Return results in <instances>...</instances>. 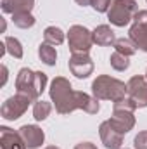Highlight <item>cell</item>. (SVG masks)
<instances>
[{"label":"cell","instance_id":"4316f807","mask_svg":"<svg viewBox=\"0 0 147 149\" xmlns=\"http://www.w3.org/2000/svg\"><path fill=\"white\" fill-rule=\"evenodd\" d=\"M78 5H81V7H87V5H92V0H74Z\"/></svg>","mask_w":147,"mask_h":149},{"label":"cell","instance_id":"4fadbf2b","mask_svg":"<svg viewBox=\"0 0 147 149\" xmlns=\"http://www.w3.org/2000/svg\"><path fill=\"white\" fill-rule=\"evenodd\" d=\"M2 10L5 14H16V12H31L35 0H2Z\"/></svg>","mask_w":147,"mask_h":149},{"label":"cell","instance_id":"83f0119b","mask_svg":"<svg viewBox=\"0 0 147 149\" xmlns=\"http://www.w3.org/2000/svg\"><path fill=\"white\" fill-rule=\"evenodd\" d=\"M45 149H59V148H55V146H49V148H45Z\"/></svg>","mask_w":147,"mask_h":149},{"label":"cell","instance_id":"f1b7e54d","mask_svg":"<svg viewBox=\"0 0 147 149\" xmlns=\"http://www.w3.org/2000/svg\"><path fill=\"white\" fill-rule=\"evenodd\" d=\"M146 76H147V71H146Z\"/></svg>","mask_w":147,"mask_h":149},{"label":"cell","instance_id":"6da1fadb","mask_svg":"<svg viewBox=\"0 0 147 149\" xmlns=\"http://www.w3.org/2000/svg\"><path fill=\"white\" fill-rule=\"evenodd\" d=\"M49 94H50V99L55 106V111L59 114H69L74 109H78L76 90H73L71 83L66 78H62V76L54 78L52 83H50Z\"/></svg>","mask_w":147,"mask_h":149},{"label":"cell","instance_id":"7c38bea8","mask_svg":"<svg viewBox=\"0 0 147 149\" xmlns=\"http://www.w3.org/2000/svg\"><path fill=\"white\" fill-rule=\"evenodd\" d=\"M0 149H26V144L19 132L9 127H0Z\"/></svg>","mask_w":147,"mask_h":149},{"label":"cell","instance_id":"ba28073f","mask_svg":"<svg viewBox=\"0 0 147 149\" xmlns=\"http://www.w3.org/2000/svg\"><path fill=\"white\" fill-rule=\"evenodd\" d=\"M130 40L137 45V49L147 52V10H139L135 14L130 28Z\"/></svg>","mask_w":147,"mask_h":149},{"label":"cell","instance_id":"d4e9b609","mask_svg":"<svg viewBox=\"0 0 147 149\" xmlns=\"http://www.w3.org/2000/svg\"><path fill=\"white\" fill-rule=\"evenodd\" d=\"M74 149H97L95 144H92V142H80V144H76Z\"/></svg>","mask_w":147,"mask_h":149},{"label":"cell","instance_id":"5bb4252c","mask_svg":"<svg viewBox=\"0 0 147 149\" xmlns=\"http://www.w3.org/2000/svg\"><path fill=\"white\" fill-rule=\"evenodd\" d=\"M92 38L94 43L101 45V47H107V45H114L116 38H114V31L111 30V26L107 24H101L92 31Z\"/></svg>","mask_w":147,"mask_h":149},{"label":"cell","instance_id":"2e32d148","mask_svg":"<svg viewBox=\"0 0 147 149\" xmlns=\"http://www.w3.org/2000/svg\"><path fill=\"white\" fill-rule=\"evenodd\" d=\"M38 57H40L42 63H45L47 66H54L55 61H57V52H55L54 45L43 42V43H40V47H38Z\"/></svg>","mask_w":147,"mask_h":149},{"label":"cell","instance_id":"5b68a950","mask_svg":"<svg viewBox=\"0 0 147 149\" xmlns=\"http://www.w3.org/2000/svg\"><path fill=\"white\" fill-rule=\"evenodd\" d=\"M68 45L71 54H81V52H88L94 45V38L92 31H88L85 26L74 24L68 31Z\"/></svg>","mask_w":147,"mask_h":149},{"label":"cell","instance_id":"7a4b0ae2","mask_svg":"<svg viewBox=\"0 0 147 149\" xmlns=\"http://www.w3.org/2000/svg\"><path fill=\"white\" fill-rule=\"evenodd\" d=\"M92 94L99 101L119 102V101H123L126 97L128 90H126V85L121 80L112 78L109 74H101L92 83Z\"/></svg>","mask_w":147,"mask_h":149},{"label":"cell","instance_id":"d6986e66","mask_svg":"<svg viewBox=\"0 0 147 149\" xmlns=\"http://www.w3.org/2000/svg\"><path fill=\"white\" fill-rule=\"evenodd\" d=\"M12 23L21 30H28L35 24V17L31 16V12H16L12 14Z\"/></svg>","mask_w":147,"mask_h":149},{"label":"cell","instance_id":"9c48e42d","mask_svg":"<svg viewBox=\"0 0 147 149\" xmlns=\"http://www.w3.org/2000/svg\"><path fill=\"white\" fill-rule=\"evenodd\" d=\"M69 71L76 78H88L94 71V63L88 56V52H81V54H71L69 57Z\"/></svg>","mask_w":147,"mask_h":149},{"label":"cell","instance_id":"ac0fdd59","mask_svg":"<svg viewBox=\"0 0 147 149\" xmlns=\"http://www.w3.org/2000/svg\"><path fill=\"white\" fill-rule=\"evenodd\" d=\"M114 49H116V52H119V54H123L126 57H130V56H133L137 52V45L130 38H118L114 42Z\"/></svg>","mask_w":147,"mask_h":149},{"label":"cell","instance_id":"484cf974","mask_svg":"<svg viewBox=\"0 0 147 149\" xmlns=\"http://www.w3.org/2000/svg\"><path fill=\"white\" fill-rule=\"evenodd\" d=\"M7 66H3L2 64V85H5V81H7Z\"/></svg>","mask_w":147,"mask_h":149},{"label":"cell","instance_id":"8992f818","mask_svg":"<svg viewBox=\"0 0 147 149\" xmlns=\"http://www.w3.org/2000/svg\"><path fill=\"white\" fill-rule=\"evenodd\" d=\"M30 104H31V99H30L28 95L16 94V95L9 97V99L2 104V108H0V114H2L3 120L14 121V120L21 118V116L26 113V109L30 108Z\"/></svg>","mask_w":147,"mask_h":149},{"label":"cell","instance_id":"52a82bcc","mask_svg":"<svg viewBox=\"0 0 147 149\" xmlns=\"http://www.w3.org/2000/svg\"><path fill=\"white\" fill-rule=\"evenodd\" d=\"M128 97L135 102L137 108H147V76L135 74L126 83Z\"/></svg>","mask_w":147,"mask_h":149},{"label":"cell","instance_id":"30bf717a","mask_svg":"<svg viewBox=\"0 0 147 149\" xmlns=\"http://www.w3.org/2000/svg\"><path fill=\"white\" fill-rule=\"evenodd\" d=\"M99 134H101L102 144L107 149H119L123 146V135L111 125L109 121H102V123H101Z\"/></svg>","mask_w":147,"mask_h":149},{"label":"cell","instance_id":"8fae6325","mask_svg":"<svg viewBox=\"0 0 147 149\" xmlns=\"http://www.w3.org/2000/svg\"><path fill=\"white\" fill-rule=\"evenodd\" d=\"M19 134H21V137H23V141H24L28 149L40 148L43 144V141H45L43 130L40 127H37V125H23L19 128Z\"/></svg>","mask_w":147,"mask_h":149},{"label":"cell","instance_id":"9a60e30c","mask_svg":"<svg viewBox=\"0 0 147 149\" xmlns=\"http://www.w3.org/2000/svg\"><path fill=\"white\" fill-rule=\"evenodd\" d=\"M76 104H78V109H83L88 114H95L99 113V99L85 94V92H78L76 90Z\"/></svg>","mask_w":147,"mask_h":149},{"label":"cell","instance_id":"277c9868","mask_svg":"<svg viewBox=\"0 0 147 149\" xmlns=\"http://www.w3.org/2000/svg\"><path fill=\"white\" fill-rule=\"evenodd\" d=\"M137 12H139V5L135 0H112L107 10V19L111 21V24L123 28L130 24V21L135 17Z\"/></svg>","mask_w":147,"mask_h":149},{"label":"cell","instance_id":"e0dca14e","mask_svg":"<svg viewBox=\"0 0 147 149\" xmlns=\"http://www.w3.org/2000/svg\"><path fill=\"white\" fill-rule=\"evenodd\" d=\"M43 38L50 45H61L64 42V31L61 28H57V26H49L43 31Z\"/></svg>","mask_w":147,"mask_h":149},{"label":"cell","instance_id":"ffe728a7","mask_svg":"<svg viewBox=\"0 0 147 149\" xmlns=\"http://www.w3.org/2000/svg\"><path fill=\"white\" fill-rule=\"evenodd\" d=\"M52 111V106H50V102H47V101H35V104H33V118L37 120V121H43V120H47V116L50 114Z\"/></svg>","mask_w":147,"mask_h":149},{"label":"cell","instance_id":"603a6c76","mask_svg":"<svg viewBox=\"0 0 147 149\" xmlns=\"http://www.w3.org/2000/svg\"><path fill=\"white\" fill-rule=\"evenodd\" d=\"M133 146H135V149H147V130H142L135 135Z\"/></svg>","mask_w":147,"mask_h":149},{"label":"cell","instance_id":"7402d4cb","mask_svg":"<svg viewBox=\"0 0 147 149\" xmlns=\"http://www.w3.org/2000/svg\"><path fill=\"white\" fill-rule=\"evenodd\" d=\"M109 63H111V66H112L116 71H125V70L130 68V61H128V57L123 56V54H119V52H116V50L111 54Z\"/></svg>","mask_w":147,"mask_h":149},{"label":"cell","instance_id":"44dd1931","mask_svg":"<svg viewBox=\"0 0 147 149\" xmlns=\"http://www.w3.org/2000/svg\"><path fill=\"white\" fill-rule=\"evenodd\" d=\"M3 43H5L7 54H10V56H12V57H16V59H21V57H23L24 50H23V45H21V42H19L17 38H14V37H5Z\"/></svg>","mask_w":147,"mask_h":149},{"label":"cell","instance_id":"cb8c5ba5","mask_svg":"<svg viewBox=\"0 0 147 149\" xmlns=\"http://www.w3.org/2000/svg\"><path fill=\"white\" fill-rule=\"evenodd\" d=\"M112 3V0H92V7L97 12H107Z\"/></svg>","mask_w":147,"mask_h":149},{"label":"cell","instance_id":"3957f363","mask_svg":"<svg viewBox=\"0 0 147 149\" xmlns=\"http://www.w3.org/2000/svg\"><path fill=\"white\" fill-rule=\"evenodd\" d=\"M45 85H47V74L42 71H31L30 68L19 70L16 78L17 94L28 95L31 101H38V97L45 90Z\"/></svg>","mask_w":147,"mask_h":149}]
</instances>
